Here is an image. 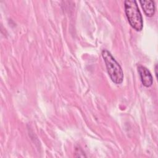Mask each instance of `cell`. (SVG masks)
Returning <instances> with one entry per match:
<instances>
[{
  "label": "cell",
  "mask_w": 158,
  "mask_h": 158,
  "mask_svg": "<svg viewBox=\"0 0 158 158\" xmlns=\"http://www.w3.org/2000/svg\"><path fill=\"white\" fill-rule=\"evenodd\" d=\"M125 12L130 25L136 31L143 29V21L137 2L135 0H126L124 2Z\"/></svg>",
  "instance_id": "cell-2"
},
{
  "label": "cell",
  "mask_w": 158,
  "mask_h": 158,
  "mask_svg": "<svg viewBox=\"0 0 158 158\" xmlns=\"http://www.w3.org/2000/svg\"><path fill=\"white\" fill-rule=\"evenodd\" d=\"M138 71L143 85L146 87L151 86L152 84L153 79L152 76L148 69L143 66L140 65L138 67Z\"/></svg>",
  "instance_id": "cell-3"
},
{
  "label": "cell",
  "mask_w": 158,
  "mask_h": 158,
  "mask_svg": "<svg viewBox=\"0 0 158 158\" xmlns=\"http://www.w3.org/2000/svg\"><path fill=\"white\" fill-rule=\"evenodd\" d=\"M102 56L112 81L116 84L122 83L123 80V72L119 64L107 50L104 49L102 51Z\"/></svg>",
  "instance_id": "cell-1"
},
{
  "label": "cell",
  "mask_w": 158,
  "mask_h": 158,
  "mask_svg": "<svg viewBox=\"0 0 158 158\" xmlns=\"http://www.w3.org/2000/svg\"><path fill=\"white\" fill-rule=\"evenodd\" d=\"M141 6L144 12V14L148 17H152L155 13V4L152 0L140 1Z\"/></svg>",
  "instance_id": "cell-4"
}]
</instances>
